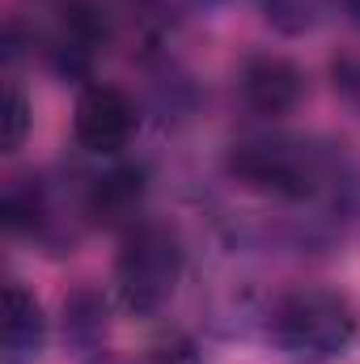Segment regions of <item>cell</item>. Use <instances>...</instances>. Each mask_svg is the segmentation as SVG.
<instances>
[{"instance_id":"cell-1","label":"cell","mask_w":360,"mask_h":364,"mask_svg":"<svg viewBox=\"0 0 360 364\" xmlns=\"http://www.w3.org/2000/svg\"><path fill=\"white\" fill-rule=\"evenodd\" d=\"M225 166H229V178L242 182L246 191L275 203L314 208V212H335L352 191L344 153L327 140L297 136V132L246 136L229 149Z\"/></svg>"},{"instance_id":"cell-2","label":"cell","mask_w":360,"mask_h":364,"mask_svg":"<svg viewBox=\"0 0 360 364\" xmlns=\"http://www.w3.org/2000/svg\"><path fill=\"white\" fill-rule=\"evenodd\" d=\"M263 335L288 364H335L360 339L356 301L327 284H297L271 296L263 309Z\"/></svg>"},{"instance_id":"cell-3","label":"cell","mask_w":360,"mask_h":364,"mask_svg":"<svg viewBox=\"0 0 360 364\" xmlns=\"http://www.w3.org/2000/svg\"><path fill=\"white\" fill-rule=\"evenodd\" d=\"M186 250L182 237L162 220H136L115 255V292L132 318H157L182 284Z\"/></svg>"},{"instance_id":"cell-4","label":"cell","mask_w":360,"mask_h":364,"mask_svg":"<svg viewBox=\"0 0 360 364\" xmlns=\"http://www.w3.org/2000/svg\"><path fill=\"white\" fill-rule=\"evenodd\" d=\"M140 127V114H136V102L119 85H102L93 81L77 93V110H73V136L77 144L93 153V157H119L132 136Z\"/></svg>"},{"instance_id":"cell-5","label":"cell","mask_w":360,"mask_h":364,"mask_svg":"<svg viewBox=\"0 0 360 364\" xmlns=\"http://www.w3.org/2000/svg\"><path fill=\"white\" fill-rule=\"evenodd\" d=\"M238 90L242 102L259 114V119H284L301 106L305 97V73L288 60V55H275V51H259L242 64V77H238Z\"/></svg>"},{"instance_id":"cell-6","label":"cell","mask_w":360,"mask_h":364,"mask_svg":"<svg viewBox=\"0 0 360 364\" xmlns=\"http://www.w3.org/2000/svg\"><path fill=\"white\" fill-rule=\"evenodd\" d=\"M144 203V174L136 166H115L85 186L81 212L93 225H136Z\"/></svg>"},{"instance_id":"cell-7","label":"cell","mask_w":360,"mask_h":364,"mask_svg":"<svg viewBox=\"0 0 360 364\" xmlns=\"http://www.w3.org/2000/svg\"><path fill=\"white\" fill-rule=\"evenodd\" d=\"M43 343H47V318H43L38 296L21 279H9L4 284V356L21 364L38 356Z\"/></svg>"},{"instance_id":"cell-8","label":"cell","mask_w":360,"mask_h":364,"mask_svg":"<svg viewBox=\"0 0 360 364\" xmlns=\"http://www.w3.org/2000/svg\"><path fill=\"white\" fill-rule=\"evenodd\" d=\"M335 4L339 0H259L263 21L275 34H284V38H301V34L318 30Z\"/></svg>"},{"instance_id":"cell-9","label":"cell","mask_w":360,"mask_h":364,"mask_svg":"<svg viewBox=\"0 0 360 364\" xmlns=\"http://www.w3.org/2000/svg\"><path fill=\"white\" fill-rule=\"evenodd\" d=\"M30 123H34V110H30V97L17 81H9L4 90V153H17L30 136Z\"/></svg>"},{"instance_id":"cell-10","label":"cell","mask_w":360,"mask_h":364,"mask_svg":"<svg viewBox=\"0 0 360 364\" xmlns=\"http://www.w3.org/2000/svg\"><path fill=\"white\" fill-rule=\"evenodd\" d=\"M140 364H203V360H199V352H195V343H191L186 335H162V339L144 352Z\"/></svg>"},{"instance_id":"cell-11","label":"cell","mask_w":360,"mask_h":364,"mask_svg":"<svg viewBox=\"0 0 360 364\" xmlns=\"http://www.w3.org/2000/svg\"><path fill=\"white\" fill-rule=\"evenodd\" d=\"M335 85H339V93L360 110V55H348V60L335 64Z\"/></svg>"},{"instance_id":"cell-12","label":"cell","mask_w":360,"mask_h":364,"mask_svg":"<svg viewBox=\"0 0 360 364\" xmlns=\"http://www.w3.org/2000/svg\"><path fill=\"white\" fill-rule=\"evenodd\" d=\"M339 4H344V9L352 13V21H360V0H339Z\"/></svg>"},{"instance_id":"cell-13","label":"cell","mask_w":360,"mask_h":364,"mask_svg":"<svg viewBox=\"0 0 360 364\" xmlns=\"http://www.w3.org/2000/svg\"><path fill=\"white\" fill-rule=\"evenodd\" d=\"M195 4H216V0H195Z\"/></svg>"}]
</instances>
